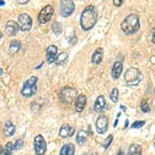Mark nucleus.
<instances>
[{"label": "nucleus", "mask_w": 155, "mask_h": 155, "mask_svg": "<svg viewBox=\"0 0 155 155\" xmlns=\"http://www.w3.org/2000/svg\"><path fill=\"white\" fill-rule=\"evenodd\" d=\"M97 11L93 5L88 6L84 8L81 15V26L84 31L90 30L97 21Z\"/></svg>", "instance_id": "nucleus-1"}, {"label": "nucleus", "mask_w": 155, "mask_h": 155, "mask_svg": "<svg viewBox=\"0 0 155 155\" xmlns=\"http://www.w3.org/2000/svg\"><path fill=\"white\" fill-rule=\"evenodd\" d=\"M121 29L125 34L132 35L140 29V20L139 16L136 14L127 15L121 23Z\"/></svg>", "instance_id": "nucleus-2"}, {"label": "nucleus", "mask_w": 155, "mask_h": 155, "mask_svg": "<svg viewBox=\"0 0 155 155\" xmlns=\"http://www.w3.org/2000/svg\"><path fill=\"white\" fill-rule=\"evenodd\" d=\"M142 79L143 75L141 71L135 68H128L124 73V81L128 85H137Z\"/></svg>", "instance_id": "nucleus-3"}, {"label": "nucleus", "mask_w": 155, "mask_h": 155, "mask_svg": "<svg viewBox=\"0 0 155 155\" xmlns=\"http://www.w3.org/2000/svg\"><path fill=\"white\" fill-rule=\"evenodd\" d=\"M38 77L33 76H31L27 81L25 82L22 90H21V94L24 97H30L37 93V89H38L37 82H38Z\"/></svg>", "instance_id": "nucleus-4"}, {"label": "nucleus", "mask_w": 155, "mask_h": 155, "mask_svg": "<svg viewBox=\"0 0 155 155\" xmlns=\"http://www.w3.org/2000/svg\"><path fill=\"white\" fill-rule=\"evenodd\" d=\"M60 99L64 103H71L77 97V91L71 87H65L60 92Z\"/></svg>", "instance_id": "nucleus-5"}, {"label": "nucleus", "mask_w": 155, "mask_h": 155, "mask_svg": "<svg viewBox=\"0 0 155 155\" xmlns=\"http://www.w3.org/2000/svg\"><path fill=\"white\" fill-rule=\"evenodd\" d=\"M75 11V3L72 0H61L59 5L60 15L63 17H68Z\"/></svg>", "instance_id": "nucleus-6"}, {"label": "nucleus", "mask_w": 155, "mask_h": 155, "mask_svg": "<svg viewBox=\"0 0 155 155\" xmlns=\"http://www.w3.org/2000/svg\"><path fill=\"white\" fill-rule=\"evenodd\" d=\"M17 24L19 25V28L22 32H28L32 28L33 21H32V19L28 14L23 13V14H21L19 15Z\"/></svg>", "instance_id": "nucleus-7"}, {"label": "nucleus", "mask_w": 155, "mask_h": 155, "mask_svg": "<svg viewBox=\"0 0 155 155\" xmlns=\"http://www.w3.org/2000/svg\"><path fill=\"white\" fill-rule=\"evenodd\" d=\"M34 151L37 155H44L46 152V140L41 135H38L34 138L33 141Z\"/></svg>", "instance_id": "nucleus-8"}, {"label": "nucleus", "mask_w": 155, "mask_h": 155, "mask_svg": "<svg viewBox=\"0 0 155 155\" xmlns=\"http://www.w3.org/2000/svg\"><path fill=\"white\" fill-rule=\"evenodd\" d=\"M54 14V8L51 5H47L44 7L38 15V21L41 24L47 23L51 21V17Z\"/></svg>", "instance_id": "nucleus-9"}, {"label": "nucleus", "mask_w": 155, "mask_h": 155, "mask_svg": "<svg viewBox=\"0 0 155 155\" xmlns=\"http://www.w3.org/2000/svg\"><path fill=\"white\" fill-rule=\"evenodd\" d=\"M108 128V119L105 115H101L96 121V130L99 134H104Z\"/></svg>", "instance_id": "nucleus-10"}, {"label": "nucleus", "mask_w": 155, "mask_h": 155, "mask_svg": "<svg viewBox=\"0 0 155 155\" xmlns=\"http://www.w3.org/2000/svg\"><path fill=\"white\" fill-rule=\"evenodd\" d=\"M46 60L48 64H53L55 62L57 58V53H58V48L54 45H51L46 49Z\"/></svg>", "instance_id": "nucleus-11"}, {"label": "nucleus", "mask_w": 155, "mask_h": 155, "mask_svg": "<svg viewBox=\"0 0 155 155\" xmlns=\"http://www.w3.org/2000/svg\"><path fill=\"white\" fill-rule=\"evenodd\" d=\"M6 33L9 37H14L16 35V33L19 31V25L18 24L14 21H9L7 22L5 26Z\"/></svg>", "instance_id": "nucleus-12"}, {"label": "nucleus", "mask_w": 155, "mask_h": 155, "mask_svg": "<svg viewBox=\"0 0 155 155\" xmlns=\"http://www.w3.org/2000/svg\"><path fill=\"white\" fill-rule=\"evenodd\" d=\"M74 132H75L74 127H71L68 124H64L62 125L60 129H59V137H61L62 138H68L73 136Z\"/></svg>", "instance_id": "nucleus-13"}, {"label": "nucleus", "mask_w": 155, "mask_h": 155, "mask_svg": "<svg viewBox=\"0 0 155 155\" xmlns=\"http://www.w3.org/2000/svg\"><path fill=\"white\" fill-rule=\"evenodd\" d=\"M87 102V97L84 94H80L77 96L76 99V102H75V109L77 112L83 111V110L84 109V107L86 106Z\"/></svg>", "instance_id": "nucleus-14"}, {"label": "nucleus", "mask_w": 155, "mask_h": 155, "mask_svg": "<svg viewBox=\"0 0 155 155\" xmlns=\"http://www.w3.org/2000/svg\"><path fill=\"white\" fill-rule=\"evenodd\" d=\"M107 105V102H106V98L103 95H100L97 97L96 101L94 102V109L97 113H101L103 111V110L105 109Z\"/></svg>", "instance_id": "nucleus-15"}, {"label": "nucleus", "mask_w": 155, "mask_h": 155, "mask_svg": "<svg viewBox=\"0 0 155 155\" xmlns=\"http://www.w3.org/2000/svg\"><path fill=\"white\" fill-rule=\"evenodd\" d=\"M123 71V64L120 61H116L113 65L111 70V76L113 79L117 80L120 78Z\"/></svg>", "instance_id": "nucleus-16"}, {"label": "nucleus", "mask_w": 155, "mask_h": 155, "mask_svg": "<svg viewBox=\"0 0 155 155\" xmlns=\"http://www.w3.org/2000/svg\"><path fill=\"white\" fill-rule=\"evenodd\" d=\"M103 54H104L103 49L101 47L97 48L92 55V63L94 64H99L102 61Z\"/></svg>", "instance_id": "nucleus-17"}, {"label": "nucleus", "mask_w": 155, "mask_h": 155, "mask_svg": "<svg viewBox=\"0 0 155 155\" xmlns=\"http://www.w3.org/2000/svg\"><path fill=\"white\" fill-rule=\"evenodd\" d=\"M88 138H89V133H88V132L84 131V130H81V131L78 132L77 136H76V142L78 143V145H83L87 142Z\"/></svg>", "instance_id": "nucleus-18"}, {"label": "nucleus", "mask_w": 155, "mask_h": 155, "mask_svg": "<svg viewBox=\"0 0 155 155\" xmlns=\"http://www.w3.org/2000/svg\"><path fill=\"white\" fill-rule=\"evenodd\" d=\"M15 132V126L11 121H6L4 127V135L6 137H12Z\"/></svg>", "instance_id": "nucleus-19"}, {"label": "nucleus", "mask_w": 155, "mask_h": 155, "mask_svg": "<svg viewBox=\"0 0 155 155\" xmlns=\"http://www.w3.org/2000/svg\"><path fill=\"white\" fill-rule=\"evenodd\" d=\"M142 148L138 144H132L128 148L127 155H141Z\"/></svg>", "instance_id": "nucleus-20"}, {"label": "nucleus", "mask_w": 155, "mask_h": 155, "mask_svg": "<svg viewBox=\"0 0 155 155\" xmlns=\"http://www.w3.org/2000/svg\"><path fill=\"white\" fill-rule=\"evenodd\" d=\"M21 48V41H17V40L12 41L10 43V47H9V53H10L11 54H14L17 53L18 51H20V49Z\"/></svg>", "instance_id": "nucleus-21"}, {"label": "nucleus", "mask_w": 155, "mask_h": 155, "mask_svg": "<svg viewBox=\"0 0 155 155\" xmlns=\"http://www.w3.org/2000/svg\"><path fill=\"white\" fill-rule=\"evenodd\" d=\"M51 28H52V31L54 32V33L57 36L60 35L63 32V27H62L61 24L59 23V22H54L52 25Z\"/></svg>", "instance_id": "nucleus-22"}, {"label": "nucleus", "mask_w": 155, "mask_h": 155, "mask_svg": "<svg viewBox=\"0 0 155 155\" xmlns=\"http://www.w3.org/2000/svg\"><path fill=\"white\" fill-rule=\"evenodd\" d=\"M110 98L114 103H116L119 100V89L117 88H114L112 89L111 93L110 94Z\"/></svg>", "instance_id": "nucleus-23"}, {"label": "nucleus", "mask_w": 155, "mask_h": 155, "mask_svg": "<svg viewBox=\"0 0 155 155\" xmlns=\"http://www.w3.org/2000/svg\"><path fill=\"white\" fill-rule=\"evenodd\" d=\"M12 151L13 144L12 142H8L3 149V155H12Z\"/></svg>", "instance_id": "nucleus-24"}, {"label": "nucleus", "mask_w": 155, "mask_h": 155, "mask_svg": "<svg viewBox=\"0 0 155 155\" xmlns=\"http://www.w3.org/2000/svg\"><path fill=\"white\" fill-rule=\"evenodd\" d=\"M68 54L67 53H60L59 54V56H57V58H56V64H64V62L66 61V59H68Z\"/></svg>", "instance_id": "nucleus-25"}, {"label": "nucleus", "mask_w": 155, "mask_h": 155, "mask_svg": "<svg viewBox=\"0 0 155 155\" xmlns=\"http://www.w3.org/2000/svg\"><path fill=\"white\" fill-rule=\"evenodd\" d=\"M112 141H113V136H112V135H110V136L107 137V139L104 140V142L102 144V147H103V149H104V150H107L108 147H109L110 145V144L112 143Z\"/></svg>", "instance_id": "nucleus-26"}, {"label": "nucleus", "mask_w": 155, "mask_h": 155, "mask_svg": "<svg viewBox=\"0 0 155 155\" xmlns=\"http://www.w3.org/2000/svg\"><path fill=\"white\" fill-rule=\"evenodd\" d=\"M140 108L142 110L143 112H145V113H147L150 110V106L148 104L147 101L145 99L142 100V102H141V104H140Z\"/></svg>", "instance_id": "nucleus-27"}, {"label": "nucleus", "mask_w": 155, "mask_h": 155, "mask_svg": "<svg viewBox=\"0 0 155 155\" xmlns=\"http://www.w3.org/2000/svg\"><path fill=\"white\" fill-rule=\"evenodd\" d=\"M75 145L73 144H68V148H67V155H75Z\"/></svg>", "instance_id": "nucleus-28"}, {"label": "nucleus", "mask_w": 155, "mask_h": 155, "mask_svg": "<svg viewBox=\"0 0 155 155\" xmlns=\"http://www.w3.org/2000/svg\"><path fill=\"white\" fill-rule=\"evenodd\" d=\"M24 145V142L23 140H21V139H19L15 141V145H13V150H21L22 149Z\"/></svg>", "instance_id": "nucleus-29"}, {"label": "nucleus", "mask_w": 155, "mask_h": 155, "mask_svg": "<svg viewBox=\"0 0 155 155\" xmlns=\"http://www.w3.org/2000/svg\"><path fill=\"white\" fill-rule=\"evenodd\" d=\"M145 121H136V122H134L132 124L131 127H132V128H137V129H138V128L142 127L143 126L145 125Z\"/></svg>", "instance_id": "nucleus-30"}, {"label": "nucleus", "mask_w": 155, "mask_h": 155, "mask_svg": "<svg viewBox=\"0 0 155 155\" xmlns=\"http://www.w3.org/2000/svg\"><path fill=\"white\" fill-rule=\"evenodd\" d=\"M67 148H68V145H64L60 150L59 155H67Z\"/></svg>", "instance_id": "nucleus-31"}, {"label": "nucleus", "mask_w": 155, "mask_h": 155, "mask_svg": "<svg viewBox=\"0 0 155 155\" xmlns=\"http://www.w3.org/2000/svg\"><path fill=\"white\" fill-rule=\"evenodd\" d=\"M124 0H113V3L115 7H120L122 5Z\"/></svg>", "instance_id": "nucleus-32"}, {"label": "nucleus", "mask_w": 155, "mask_h": 155, "mask_svg": "<svg viewBox=\"0 0 155 155\" xmlns=\"http://www.w3.org/2000/svg\"><path fill=\"white\" fill-rule=\"evenodd\" d=\"M18 3H20V4H25L29 1V0H16Z\"/></svg>", "instance_id": "nucleus-33"}, {"label": "nucleus", "mask_w": 155, "mask_h": 155, "mask_svg": "<svg viewBox=\"0 0 155 155\" xmlns=\"http://www.w3.org/2000/svg\"><path fill=\"white\" fill-rule=\"evenodd\" d=\"M5 5V2L3 1V0H0V6L2 7V6Z\"/></svg>", "instance_id": "nucleus-34"}, {"label": "nucleus", "mask_w": 155, "mask_h": 155, "mask_svg": "<svg viewBox=\"0 0 155 155\" xmlns=\"http://www.w3.org/2000/svg\"><path fill=\"white\" fill-rule=\"evenodd\" d=\"M152 41L153 42V43L155 44V32L153 33V38H152Z\"/></svg>", "instance_id": "nucleus-35"}, {"label": "nucleus", "mask_w": 155, "mask_h": 155, "mask_svg": "<svg viewBox=\"0 0 155 155\" xmlns=\"http://www.w3.org/2000/svg\"><path fill=\"white\" fill-rule=\"evenodd\" d=\"M0 155H3V147L0 145Z\"/></svg>", "instance_id": "nucleus-36"}, {"label": "nucleus", "mask_w": 155, "mask_h": 155, "mask_svg": "<svg viewBox=\"0 0 155 155\" xmlns=\"http://www.w3.org/2000/svg\"><path fill=\"white\" fill-rule=\"evenodd\" d=\"M117 155H124V152H123L122 150H120L119 153H117Z\"/></svg>", "instance_id": "nucleus-37"}, {"label": "nucleus", "mask_w": 155, "mask_h": 155, "mask_svg": "<svg viewBox=\"0 0 155 155\" xmlns=\"http://www.w3.org/2000/svg\"><path fill=\"white\" fill-rule=\"evenodd\" d=\"M127 125H128V120H127L126 121H125V127H127Z\"/></svg>", "instance_id": "nucleus-38"}, {"label": "nucleus", "mask_w": 155, "mask_h": 155, "mask_svg": "<svg viewBox=\"0 0 155 155\" xmlns=\"http://www.w3.org/2000/svg\"><path fill=\"white\" fill-rule=\"evenodd\" d=\"M118 121H119L118 120H115V122H114V127H116V125L118 124Z\"/></svg>", "instance_id": "nucleus-39"}, {"label": "nucleus", "mask_w": 155, "mask_h": 155, "mask_svg": "<svg viewBox=\"0 0 155 155\" xmlns=\"http://www.w3.org/2000/svg\"><path fill=\"white\" fill-rule=\"evenodd\" d=\"M121 109H123V110H124V111H126V107H123V106H121Z\"/></svg>", "instance_id": "nucleus-40"}, {"label": "nucleus", "mask_w": 155, "mask_h": 155, "mask_svg": "<svg viewBox=\"0 0 155 155\" xmlns=\"http://www.w3.org/2000/svg\"><path fill=\"white\" fill-rule=\"evenodd\" d=\"M3 69L2 68H0V76H1V75H2V74H3Z\"/></svg>", "instance_id": "nucleus-41"}, {"label": "nucleus", "mask_w": 155, "mask_h": 155, "mask_svg": "<svg viewBox=\"0 0 155 155\" xmlns=\"http://www.w3.org/2000/svg\"><path fill=\"white\" fill-rule=\"evenodd\" d=\"M2 38H3V33L0 32V40L2 39Z\"/></svg>", "instance_id": "nucleus-42"}, {"label": "nucleus", "mask_w": 155, "mask_h": 155, "mask_svg": "<svg viewBox=\"0 0 155 155\" xmlns=\"http://www.w3.org/2000/svg\"><path fill=\"white\" fill-rule=\"evenodd\" d=\"M154 93H155V89H154Z\"/></svg>", "instance_id": "nucleus-43"}]
</instances>
